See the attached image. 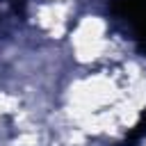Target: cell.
<instances>
[{
  "instance_id": "1",
  "label": "cell",
  "mask_w": 146,
  "mask_h": 146,
  "mask_svg": "<svg viewBox=\"0 0 146 146\" xmlns=\"http://www.w3.org/2000/svg\"><path fill=\"white\" fill-rule=\"evenodd\" d=\"M112 11L125 21L135 34L146 46V0H110Z\"/></svg>"
},
{
  "instance_id": "2",
  "label": "cell",
  "mask_w": 146,
  "mask_h": 146,
  "mask_svg": "<svg viewBox=\"0 0 146 146\" xmlns=\"http://www.w3.org/2000/svg\"><path fill=\"white\" fill-rule=\"evenodd\" d=\"M144 135H146V112L141 114V119H139V123L135 125V130H132V132L128 135V139H125V141H130V144H135V141H139V139H141Z\"/></svg>"
}]
</instances>
